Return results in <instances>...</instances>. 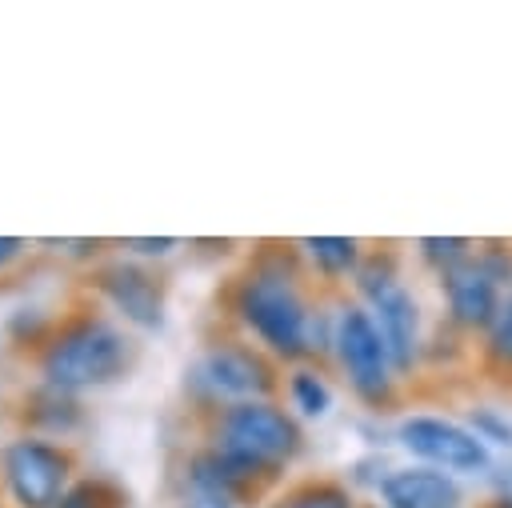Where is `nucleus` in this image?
Here are the masks:
<instances>
[{
  "label": "nucleus",
  "mask_w": 512,
  "mask_h": 508,
  "mask_svg": "<svg viewBox=\"0 0 512 508\" xmlns=\"http://www.w3.org/2000/svg\"><path fill=\"white\" fill-rule=\"evenodd\" d=\"M0 476L16 508H56L72 488V452L44 436H16L0 452Z\"/></svg>",
  "instance_id": "obj_7"
},
{
  "label": "nucleus",
  "mask_w": 512,
  "mask_h": 508,
  "mask_svg": "<svg viewBox=\"0 0 512 508\" xmlns=\"http://www.w3.org/2000/svg\"><path fill=\"white\" fill-rule=\"evenodd\" d=\"M24 416L28 424H36L40 432H52V436H68L76 424H80V400L64 388H52V384H40L28 392L24 400Z\"/></svg>",
  "instance_id": "obj_13"
},
{
  "label": "nucleus",
  "mask_w": 512,
  "mask_h": 508,
  "mask_svg": "<svg viewBox=\"0 0 512 508\" xmlns=\"http://www.w3.org/2000/svg\"><path fill=\"white\" fill-rule=\"evenodd\" d=\"M472 252H476V240H468V236H420V240H416L420 264L432 268L436 276L452 272V268L464 264Z\"/></svg>",
  "instance_id": "obj_17"
},
{
  "label": "nucleus",
  "mask_w": 512,
  "mask_h": 508,
  "mask_svg": "<svg viewBox=\"0 0 512 508\" xmlns=\"http://www.w3.org/2000/svg\"><path fill=\"white\" fill-rule=\"evenodd\" d=\"M480 344H484V356L496 368H512V292H504V300H500L492 324L484 328Z\"/></svg>",
  "instance_id": "obj_20"
},
{
  "label": "nucleus",
  "mask_w": 512,
  "mask_h": 508,
  "mask_svg": "<svg viewBox=\"0 0 512 508\" xmlns=\"http://www.w3.org/2000/svg\"><path fill=\"white\" fill-rule=\"evenodd\" d=\"M212 448H220L256 476H272L300 456L304 432L300 420L276 400H244L220 408L212 424Z\"/></svg>",
  "instance_id": "obj_4"
},
{
  "label": "nucleus",
  "mask_w": 512,
  "mask_h": 508,
  "mask_svg": "<svg viewBox=\"0 0 512 508\" xmlns=\"http://www.w3.org/2000/svg\"><path fill=\"white\" fill-rule=\"evenodd\" d=\"M440 296H444V316L452 328L484 336V328L492 324V316L504 300V288L492 280V272L472 252L464 264H456L452 272L440 276Z\"/></svg>",
  "instance_id": "obj_9"
},
{
  "label": "nucleus",
  "mask_w": 512,
  "mask_h": 508,
  "mask_svg": "<svg viewBox=\"0 0 512 508\" xmlns=\"http://www.w3.org/2000/svg\"><path fill=\"white\" fill-rule=\"evenodd\" d=\"M56 508H128V496L112 480L88 476V480H76Z\"/></svg>",
  "instance_id": "obj_18"
},
{
  "label": "nucleus",
  "mask_w": 512,
  "mask_h": 508,
  "mask_svg": "<svg viewBox=\"0 0 512 508\" xmlns=\"http://www.w3.org/2000/svg\"><path fill=\"white\" fill-rule=\"evenodd\" d=\"M380 508H464V480L428 464H400L376 488Z\"/></svg>",
  "instance_id": "obj_11"
},
{
  "label": "nucleus",
  "mask_w": 512,
  "mask_h": 508,
  "mask_svg": "<svg viewBox=\"0 0 512 508\" xmlns=\"http://www.w3.org/2000/svg\"><path fill=\"white\" fill-rule=\"evenodd\" d=\"M364 508H380V504H364Z\"/></svg>",
  "instance_id": "obj_26"
},
{
  "label": "nucleus",
  "mask_w": 512,
  "mask_h": 508,
  "mask_svg": "<svg viewBox=\"0 0 512 508\" xmlns=\"http://www.w3.org/2000/svg\"><path fill=\"white\" fill-rule=\"evenodd\" d=\"M392 440H396L400 452L412 456V464H428V468L448 472L456 480L492 472V448L464 420H452V416H440V412L400 416Z\"/></svg>",
  "instance_id": "obj_6"
},
{
  "label": "nucleus",
  "mask_w": 512,
  "mask_h": 508,
  "mask_svg": "<svg viewBox=\"0 0 512 508\" xmlns=\"http://www.w3.org/2000/svg\"><path fill=\"white\" fill-rule=\"evenodd\" d=\"M332 352L348 376V388L368 408H388L396 396V368L372 312L352 300L332 312Z\"/></svg>",
  "instance_id": "obj_5"
},
{
  "label": "nucleus",
  "mask_w": 512,
  "mask_h": 508,
  "mask_svg": "<svg viewBox=\"0 0 512 508\" xmlns=\"http://www.w3.org/2000/svg\"><path fill=\"white\" fill-rule=\"evenodd\" d=\"M256 472H248L244 464H236L232 456H224L220 448H204L188 460V472H184V488H200V492H216V496H228V500H248L252 488H256Z\"/></svg>",
  "instance_id": "obj_12"
},
{
  "label": "nucleus",
  "mask_w": 512,
  "mask_h": 508,
  "mask_svg": "<svg viewBox=\"0 0 512 508\" xmlns=\"http://www.w3.org/2000/svg\"><path fill=\"white\" fill-rule=\"evenodd\" d=\"M8 336L20 340V344H36V340H48V316L40 308H16L8 316Z\"/></svg>",
  "instance_id": "obj_21"
},
{
  "label": "nucleus",
  "mask_w": 512,
  "mask_h": 508,
  "mask_svg": "<svg viewBox=\"0 0 512 508\" xmlns=\"http://www.w3.org/2000/svg\"><path fill=\"white\" fill-rule=\"evenodd\" d=\"M304 260L320 272V276H356L360 260H364V244L356 236H304L300 240Z\"/></svg>",
  "instance_id": "obj_14"
},
{
  "label": "nucleus",
  "mask_w": 512,
  "mask_h": 508,
  "mask_svg": "<svg viewBox=\"0 0 512 508\" xmlns=\"http://www.w3.org/2000/svg\"><path fill=\"white\" fill-rule=\"evenodd\" d=\"M352 284H356L360 304L372 312V320L384 336L396 376L412 372L416 360L424 356V316H420V300L412 296V288L400 276L396 252H388V248L364 252Z\"/></svg>",
  "instance_id": "obj_3"
},
{
  "label": "nucleus",
  "mask_w": 512,
  "mask_h": 508,
  "mask_svg": "<svg viewBox=\"0 0 512 508\" xmlns=\"http://www.w3.org/2000/svg\"><path fill=\"white\" fill-rule=\"evenodd\" d=\"M288 404H292V416L324 420L332 412L336 396H332V384L316 368H292L288 372Z\"/></svg>",
  "instance_id": "obj_15"
},
{
  "label": "nucleus",
  "mask_w": 512,
  "mask_h": 508,
  "mask_svg": "<svg viewBox=\"0 0 512 508\" xmlns=\"http://www.w3.org/2000/svg\"><path fill=\"white\" fill-rule=\"evenodd\" d=\"M92 284L100 288V296H104L128 324H136V328H144V332H152V328L164 324V284H160L148 268H140V264H132V260H112V264H104V268L96 272Z\"/></svg>",
  "instance_id": "obj_10"
},
{
  "label": "nucleus",
  "mask_w": 512,
  "mask_h": 508,
  "mask_svg": "<svg viewBox=\"0 0 512 508\" xmlns=\"http://www.w3.org/2000/svg\"><path fill=\"white\" fill-rule=\"evenodd\" d=\"M180 508H236V500L216 496V492H200V488H184Z\"/></svg>",
  "instance_id": "obj_23"
},
{
  "label": "nucleus",
  "mask_w": 512,
  "mask_h": 508,
  "mask_svg": "<svg viewBox=\"0 0 512 508\" xmlns=\"http://www.w3.org/2000/svg\"><path fill=\"white\" fill-rule=\"evenodd\" d=\"M280 508H360V504L352 488L340 480H304L280 500Z\"/></svg>",
  "instance_id": "obj_16"
},
{
  "label": "nucleus",
  "mask_w": 512,
  "mask_h": 508,
  "mask_svg": "<svg viewBox=\"0 0 512 508\" xmlns=\"http://www.w3.org/2000/svg\"><path fill=\"white\" fill-rule=\"evenodd\" d=\"M480 508H512V492H492Z\"/></svg>",
  "instance_id": "obj_25"
},
{
  "label": "nucleus",
  "mask_w": 512,
  "mask_h": 508,
  "mask_svg": "<svg viewBox=\"0 0 512 508\" xmlns=\"http://www.w3.org/2000/svg\"><path fill=\"white\" fill-rule=\"evenodd\" d=\"M128 364H132V340L100 316H76L60 324L40 352L44 384L64 388L72 396L112 384L116 376L128 372Z\"/></svg>",
  "instance_id": "obj_2"
},
{
  "label": "nucleus",
  "mask_w": 512,
  "mask_h": 508,
  "mask_svg": "<svg viewBox=\"0 0 512 508\" xmlns=\"http://www.w3.org/2000/svg\"><path fill=\"white\" fill-rule=\"evenodd\" d=\"M124 248L132 252V256H156V260H164V256H172L176 248H180V240L176 236H128L124 240Z\"/></svg>",
  "instance_id": "obj_22"
},
{
  "label": "nucleus",
  "mask_w": 512,
  "mask_h": 508,
  "mask_svg": "<svg viewBox=\"0 0 512 508\" xmlns=\"http://www.w3.org/2000/svg\"><path fill=\"white\" fill-rule=\"evenodd\" d=\"M232 308L240 324L264 344V352L280 360H304L312 356L308 332H312V304L304 300L296 284V268L280 256H260L236 284Z\"/></svg>",
  "instance_id": "obj_1"
},
{
  "label": "nucleus",
  "mask_w": 512,
  "mask_h": 508,
  "mask_svg": "<svg viewBox=\"0 0 512 508\" xmlns=\"http://www.w3.org/2000/svg\"><path fill=\"white\" fill-rule=\"evenodd\" d=\"M464 424H468L492 452H496V448L512 452V416H508V412H500V408H492V404H476V408H468Z\"/></svg>",
  "instance_id": "obj_19"
},
{
  "label": "nucleus",
  "mask_w": 512,
  "mask_h": 508,
  "mask_svg": "<svg viewBox=\"0 0 512 508\" xmlns=\"http://www.w3.org/2000/svg\"><path fill=\"white\" fill-rule=\"evenodd\" d=\"M24 248H28V244H24L20 236H0V268H4V264H12V260H20V256H24Z\"/></svg>",
  "instance_id": "obj_24"
},
{
  "label": "nucleus",
  "mask_w": 512,
  "mask_h": 508,
  "mask_svg": "<svg viewBox=\"0 0 512 508\" xmlns=\"http://www.w3.org/2000/svg\"><path fill=\"white\" fill-rule=\"evenodd\" d=\"M192 380L208 400H224V408L244 404V400H272V392H276L272 360L260 348L236 344V340L204 348L192 368Z\"/></svg>",
  "instance_id": "obj_8"
}]
</instances>
